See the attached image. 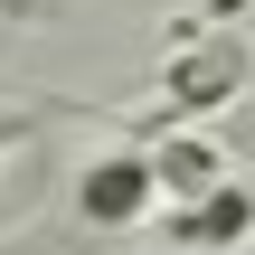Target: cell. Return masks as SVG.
<instances>
[{"label": "cell", "instance_id": "6da1fadb", "mask_svg": "<svg viewBox=\"0 0 255 255\" xmlns=\"http://www.w3.org/2000/svg\"><path fill=\"white\" fill-rule=\"evenodd\" d=\"M151 199H161V189H151V161H142V151H104V161L76 170V227H104V237H114V227H142Z\"/></svg>", "mask_w": 255, "mask_h": 255}, {"label": "cell", "instance_id": "7a4b0ae2", "mask_svg": "<svg viewBox=\"0 0 255 255\" xmlns=\"http://www.w3.org/2000/svg\"><path fill=\"white\" fill-rule=\"evenodd\" d=\"M255 237V189L237 180H218V189H199V199H180L170 208V246H199V255H227Z\"/></svg>", "mask_w": 255, "mask_h": 255}, {"label": "cell", "instance_id": "3957f363", "mask_svg": "<svg viewBox=\"0 0 255 255\" xmlns=\"http://www.w3.org/2000/svg\"><path fill=\"white\" fill-rule=\"evenodd\" d=\"M237 85H246V47H237V38H208V47H189V57L170 66L161 104H170V114H199V104H227Z\"/></svg>", "mask_w": 255, "mask_h": 255}, {"label": "cell", "instance_id": "277c9868", "mask_svg": "<svg viewBox=\"0 0 255 255\" xmlns=\"http://www.w3.org/2000/svg\"><path fill=\"white\" fill-rule=\"evenodd\" d=\"M142 161H151V189H161L170 208L227 180V161H218V142H208V132H170V142H161V151H142Z\"/></svg>", "mask_w": 255, "mask_h": 255}, {"label": "cell", "instance_id": "5b68a950", "mask_svg": "<svg viewBox=\"0 0 255 255\" xmlns=\"http://www.w3.org/2000/svg\"><path fill=\"white\" fill-rule=\"evenodd\" d=\"M19 132H28V123H19V114H0V151H9V142H19Z\"/></svg>", "mask_w": 255, "mask_h": 255}]
</instances>
